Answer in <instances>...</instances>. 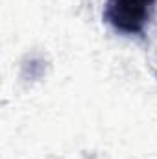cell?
<instances>
[{"instance_id":"obj_1","label":"cell","mask_w":157,"mask_h":159,"mask_svg":"<svg viewBox=\"0 0 157 159\" xmlns=\"http://www.w3.org/2000/svg\"><path fill=\"white\" fill-rule=\"evenodd\" d=\"M157 0H107L104 19L122 34H141L154 17Z\"/></svg>"}]
</instances>
